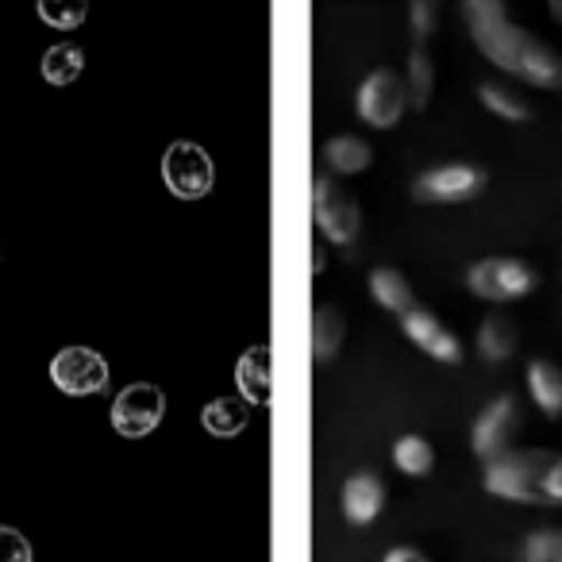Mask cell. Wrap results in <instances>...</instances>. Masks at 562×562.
<instances>
[{"instance_id": "obj_26", "label": "cell", "mask_w": 562, "mask_h": 562, "mask_svg": "<svg viewBox=\"0 0 562 562\" xmlns=\"http://www.w3.org/2000/svg\"><path fill=\"white\" fill-rule=\"evenodd\" d=\"M0 562H32V543L9 524H0Z\"/></svg>"}, {"instance_id": "obj_4", "label": "cell", "mask_w": 562, "mask_h": 562, "mask_svg": "<svg viewBox=\"0 0 562 562\" xmlns=\"http://www.w3.org/2000/svg\"><path fill=\"white\" fill-rule=\"evenodd\" d=\"M166 416V393L150 382H135L116 393L112 401V428L124 439H143L162 424Z\"/></svg>"}, {"instance_id": "obj_27", "label": "cell", "mask_w": 562, "mask_h": 562, "mask_svg": "<svg viewBox=\"0 0 562 562\" xmlns=\"http://www.w3.org/2000/svg\"><path fill=\"white\" fill-rule=\"evenodd\" d=\"M436 16H439L436 0H416L413 4V32L420 35V40H428V35L436 32Z\"/></svg>"}, {"instance_id": "obj_30", "label": "cell", "mask_w": 562, "mask_h": 562, "mask_svg": "<svg viewBox=\"0 0 562 562\" xmlns=\"http://www.w3.org/2000/svg\"><path fill=\"white\" fill-rule=\"evenodd\" d=\"M321 270H324V247L313 243V273H321Z\"/></svg>"}, {"instance_id": "obj_25", "label": "cell", "mask_w": 562, "mask_h": 562, "mask_svg": "<svg viewBox=\"0 0 562 562\" xmlns=\"http://www.w3.org/2000/svg\"><path fill=\"white\" fill-rule=\"evenodd\" d=\"M40 16L47 20L50 27H78L86 20V4L81 0H43Z\"/></svg>"}, {"instance_id": "obj_32", "label": "cell", "mask_w": 562, "mask_h": 562, "mask_svg": "<svg viewBox=\"0 0 562 562\" xmlns=\"http://www.w3.org/2000/svg\"><path fill=\"white\" fill-rule=\"evenodd\" d=\"M559 562H562V554H559Z\"/></svg>"}, {"instance_id": "obj_29", "label": "cell", "mask_w": 562, "mask_h": 562, "mask_svg": "<svg viewBox=\"0 0 562 562\" xmlns=\"http://www.w3.org/2000/svg\"><path fill=\"white\" fill-rule=\"evenodd\" d=\"M385 562H431L424 551H416V547H393L390 554H385Z\"/></svg>"}, {"instance_id": "obj_31", "label": "cell", "mask_w": 562, "mask_h": 562, "mask_svg": "<svg viewBox=\"0 0 562 562\" xmlns=\"http://www.w3.org/2000/svg\"><path fill=\"white\" fill-rule=\"evenodd\" d=\"M551 16H554V20H559V24H562V0H551Z\"/></svg>"}, {"instance_id": "obj_10", "label": "cell", "mask_w": 562, "mask_h": 562, "mask_svg": "<svg viewBox=\"0 0 562 562\" xmlns=\"http://www.w3.org/2000/svg\"><path fill=\"white\" fill-rule=\"evenodd\" d=\"M401 328L413 339L420 351H428L436 362H459L462 359V344L454 339V331L443 321L428 313V308H413L408 316H401Z\"/></svg>"}, {"instance_id": "obj_19", "label": "cell", "mask_w": 562, "mask_h": 562, "mask_svg": "<svg viewBox=\"0 0 562 562\" xmlns=\"http://www.w3.org/2000/svg\"><path fill=\"white\" fill-rule=\"evenodd\" d=\"M324 158H328V166L336 173H359L370 166L374 150H370L359 135H336V139L324 143Z\"/></svg>"}, {"instance_id": "obj_6", "label": "cell", "mask_w": 562, "mask_h": 562, "mask_svg": "<svg viewBox=\"0 0 562 562\" xmlns=\"http://www.w3.org/2000/svg\"><path fill=\"white\" fill-rule=\"evenodd\" d=\"M408 101H413V97H408V86L397 70H374L362 81L355 109H359V116L367 120L370 127H393L401 120V112L408 109Z\"/></svg>"}, {"instance_id": "obj_15", "label": "cell", "mask_w": 562, "mask_h": 562, "mask_svg": "<svg viewBox=\"0 0 562 562\" xmlns=\"http://www.w3.org/2000/svg\"><path fill=\"white\" fill-rule=\"evenodd\" d=\"M528 390L531 401L543 408V416H559L562 413V370L551 359H536L528 362Z\"/></svg>"}, {"instance_id": "obj_21", "label": "cell", "mask_w": 562, "mask_h": 562, "mask_svg": "<svg viewBox=\"0 0 562 562\" xmlns=\"http://www.w3.org/2000/svg\"><path fill=\"white\" fill-rule=\"evenodd\" d=\"M393 462H397V470H405V474L420 477L431 470L436 451H431V443L424 436H401L397 443H393Z\"/></svg>"}, {"instance_id": "obj_23", "label": "cell", "mask_w": 562, "mask_h": 562, "mask_svg": "<svg viewBox=\"0 0 562 562\" xmlns=\"http://www.w3.org/2000/svg\"><path fill=\"white\" fill-rule=\"evenodd\" d=\"M482 104L490 112H497L501 120H528L531 116V104L524 101L516 89L508 86H493V81H485L482 86Z\"/></svg>"}, {"instance_id": "obj_13", "label": "cell", "mask_w": 562, "mask_h": 562, "mask_svg": "<svg viewBox=\"0 0 562 562\" xmlns=\"http://www.w3.org/2000/svg\"><path fill=\"white\" fill-rule=\"evenodd\" d=\"M270 382H273L270 347L255 344L250 351H243L239 367H235V385H239V393H243L247 405H258V401L270 397Z\"/></svg>"}, {"instance_id": "obj_24", "label": "cell", "mask_w": 562, "mask_h": 562, "mask_svg": "<svg viewBox=\"0 0 562 562\" xmlns=\"http://www.w3.org/2000/svg\"><path fill=\"white\" fill-rule=\"evenodd\" d=\"M562 554V531H536V536L524 539L520 562H559Z\"/></svg>"}, {"instance_id": "obj_8", "label": "cell", "mask_w": 562, "mask_h": 562, "mask_svg": "<svg viewBox=\"0 0 562 562\" xmlns=\"http://www.w3.org/2000/svg\"><path fill=\"white\" fill-rule=\"evenodd\" d=\"M50 382L70 397H93L109 385V362L89 347H66L50 362Z\"/></svg>"}, {"instance_id": "obj_20", "label": "cell", "mask_w": 562, "mask_h": 562, "mask_svg": "<svg viewBox=\"0 0 562 562\" xmlns=\"http://www.w3.org/2000/svg\"><path fill=\"white\" fill-rule=\"evenodd\" d=\"M81 70H86V55L74 43H58L43 55V78L50 86H70V81L81 78Z\"/></svg>"}, {"instance_id": "obj_7", "label": "cell", "mask_w": 562, "mask_h": 562, "mask_svg": "<svg viewBox=\"0 0 562 562\" xmlns=\"http://www.w3.org/2000/svg\"><path fill=\"white\" fill-rule=\"evenodd\" d=\"M313 216H316V227H321L331 243L351 247L355 235H359V204H355V196L344 193L331 178L313 181Z\"/></svg>"}, {"instance_id": "obj_28", "label": "cell", "mask_w": 562, "mask_h": 562, "mask_svg": "<svg viewBox=\"0 0 562 562\" xmlns=\"http://www.w3.org/2000/svg\"><path fill=\"white\" fill-rule=\"evenodd\" d=\"M543 501L547 505H562V454H554L551 470L543 477Z\"/></svg>"}, {"instance_id": "obj_17", "label": "cell", "mask_w": 562, "mask_h": 562, "mask_svg": "<svg viewBox=\"0 0 562 562\" xmlns=\"http://www.w3.org/2000/svg\"><path fill=\"white\" fill-rule=\"evenodd\" d=\"M477 351L485 362H505L516 351V324L505 313H490L477 331Z\"/></svg>"}, {"instance_id": "obj_16", "label": "cell", "mask_w": 562, "mask_h": 562, "mask_svg": "<svg viewBox=\"0 0 562 562\" xmlns=\"http://www.w3.org/2000/svg\"><path fill=\"white\" fill-rule=\"evenodd\" d=\"M201 420L216 439H232L250 424V405L243 397H216L204 405Z\"/></svg>"}, {"instance_id": "obj_18", "label": "cell", "mask_w": 562, "mask_h": 562, "mask_svg": "<svg viewBox=\"0 0 562 562\" xmlns=\"http://www.w3.org/2000/svg\"><path fill=\"white\" fill-rule=\"evenodd\" d=\"M344 336H347V321L336 305H321L313 313V355L321 362L336 359V351L344 347Z\"/></svg>"}, {"instance_id": "obj_9", "label": "cell", "mask_w": 562, "mask_h": 562, "mask_svg": "<svg viewBox=\"0 0 562 562\" xmlns=\"http://www.w3.org/2000/svg\"><path fill=\"white\" fill-rule=\"evenodd\" d=\"M485 189V170L467 162H451V166H436V170L420 173L413 186V196L424 204H459L470 201Z\"/></svg>"}, {"instance_id": "obj_11", "label": "cell", "mask_w": 562, "mask_h": 562, "mask_svg": "<svg viewBox=\"0 0 562 562\" xmlns=\"http://www.w3.org/2000/svg\"><path fill=\"white\" fill-rule=\"evenodd\" d=\"M516 431V401L513 397H497L493 405H485V413L474 424V451L485 462L497 459L508 451V439Z\"/></svg>"}, {"instance_id": "obj_14", "label": "cell", "mask_w": 562, "mask_h": 562, "mask_svg": "<svg viewBox=\"0 0 562 562\" xmlns=\"http://www.w3.org/2000/svg\"><path fill=\"white\" fill-rule=\"evenodd\" d=\"M370 293H374V301L382 308H390V313L397 316H408L413 313V285H408V278L401 270H393V266H378L374 273H370Z\"/></svg>"}, {"instance_id": "obj_5", "label": "cell", "mask_w": 562, "mask_h": 562, "mask_svg": "<svg viewBox=\"0 0 562 562\" xmlns=\"http://www.w3.org/2000/svg\"><path fill=\"white\" fill-rule=\"evenodd\" d=\"M212 178H216V173H212V158L204 155V147L181 139L166 150L162 181L170 186L173 196H181V201H201V196L212 189Z\"/></svg>"}, {"instance_id": "obj_2", "label": "cell", "mask_w": 562, "mask_h": 562, "mask_svg": "<svg viewBox=\"0 0 562 562\" xmlns=\"http://www.w3.org/2000/svg\"><path fill=\"white\" fill-rule=\"evenodd\" d=\"M551 451H505L485 462V490L493 497L520 501V505H547L543 477L551 470Z\"/></svg>"}, {"instance_id": "obj_1", "label": "cell", "mask_w": 562, "mask_h": 562, "mask_svg": "<svg viewBox=\"0 0 562 562\" xmlns=\"http://www.w3.org/2000/svg\"><path fill=\"white\" fill-rule=\"evenodd\" d=\"M462 16L470 20L474 43L493 66H501L513 78L539 89H562V55L536 40L531 32L516 27L508 20V9L501 0H467Z\"/></svg>"}, {"instance_id": "obj_12", "label": "cell", "mask_w": 562, "mask_h": 562, "mask_svg": "<svg viewBox=\"0 0 562 562\" xmlns=\"http://www.w3.org/2000/svg\"><path fill=\"white\" fill-rule=\"evenodd\" d=\"M385 505V485L378 474H370V470H359V474L347 477L344 485V513L351 524H370L378 513H382Z\"/></svg>"}, {"instance_id": "obj_3", "label": "cell", "mask_w": 562, "mask_h": 562, "mask_svg": "<svg viewBox=\"0 0 562 562\" xmlns=\"http://www.w3.org/2000/svg\"><path fill=\"white\" fill-rule=\"evenodd\" d=\"M536 270L520 258H482L477 266H470L467 290L485 301H516L536 290Z\"/></svg>"}, {"instance_id": "obj_22", "label": "cell", "mask_w": 562, "mask_h": 562, "mask_svg": "<svg viewBox=\"0 0 562 562\" xmlns=\"http://www.w3.org/2000/svg\"><path fill=\"white\" fill-rule=\"evenodd\" d=\"M405 86H408V97H413L416 109H424V104H428V97H431V86H436V63H431L424 47H416L413 55H408Z\"/></svg>"}]
</instances>
